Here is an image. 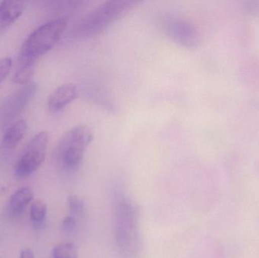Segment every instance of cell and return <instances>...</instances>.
<instances>
[{
	"label": "cell",
	"instance_id": "cell-1",
	"mask_svg": "<svg viewBox=\"0 0 259 258\" xmlns=\"http://www.w3.org/2000/svg\"><path fill=\"white\" fill-rule=\"evenodd\" d=\"M140 3L134 0H110L102 3L80 19L74 28V36L86 38L102 33L127 15Z\"/></svg>",
	"mask_w": 259,
	"mask_h": 258
},
{
	"label": "cell",
	"instance_id": "cell-2",
	"mask_svg": "<svg viewBox=\"0 0 259 258\" xmlns=\"http://www.w3.org/2000/svg\"><path fill=\"white\" fill-rule=\"evenodd\" d=\"M68 20L66 17L54 18L32 32L21 47L20 65H33L36 59L51 50L62 37Z\"/></svg>",
	"mask_w": 259,
	"mask_h": 258
},
{
	"label": "cell",
	"instance_id": "cell-3",
	"mask_svg": "<svg viewBox=\"0 0 259 258\" xmlns=\"http://www.w3.org/2000/svg\"><path fill=\"white\" fill-rule=\"evenodd\" d=\"M93 139L94 133L88 126H77L67 131L59 139L55 151L58 163L67 171L77 170Z\"/></svg>",
	"mask_w": 259,
	"mask_h": 258
},
{
	"label": "cell",
	"instance_id": "cell-4",
	"mask_svg": "<svg viewBox=\"0 0 259 258\" xmlns=\"http://www.w3.org/2000/svg\"><path fill=\"white\" fill-rule=\"evenodd\" d=\"M50 142V135L41 131L35 135L26 145L15 168L18 178H25L34 174L44 163Z\"/></svg>",
	"mask_w": 259,
	"mask_h": 258
},
{
	"label": "cell",
	"instance_id": "cell-5",
	"mask_svg": "<svg viewBox=\"0 0 259 258\" xmlns=\"http://www.w3.org/2000/svg\"><path fill=\"white\" fill-rule=\"evenodd\" d=\"M160 22L163 31L181 46L196 48L200 44V36L197 29L184 17L177 14H164Z\"/></svg>",
	"mask_w": 259,
	"mask_h": 258
},
{
	"label": "cell",
	"instance_id": "cell-6",
	"mask_svg": "<svg viewBox=\"0 0 259 258\" xmlns=\"http://www.w3.org/2000/svg\"><path fill=\"white\" fill-rule=\"evenodd\" d=\"M37 90L35 83L23 85L11 92L0 106V127L6 129L33 99Z\"/></svg>",
	"mask_w": 259,
	"mask_h": 258
},
{
	"label": "cell",
	"instance_id": "cell-7",
	"mask_svg": "<svg viewBox=\"0 0 259 258\" xmlns=\"http://www.w3.org/2000/svg\"><path fill=\"white\" fill-rule=\"evenodd\" d=\"M79 95V89L73 83H66L55 89L49 97L47 106L52 113H58L71 104Z\"/></svg>",
	"mask_w": 259,
	"mask_h": 258
},
{
	"label": "cell",
	"instance_id": "cell-8",
	"mask_svg": "<svg viewBox=\"0 0 259 258\" xmlns=\"http://www.w3.org/2000/svg\"><path fill=\"white\" fill-rule=\"evenodd\" d=\"M27 123L23 120L15 121L7 127L0 142V153L3 156L13 151L22 140L27 132Z\"/></svg>",
	"mask_w": 259,
	"mask_h": 258
},
{
	"label": "cell",
	"instance_id": "cell-9",
	"mask_svg": "<svg viewBox=\"0 0 259 258\" xmlns=\"http://www.w3.org/2000/svg\"><path fill=\"white\" fill-rule=\"evenodd\" d=\"M34 198L33 191L30 188L24 187L14 192L9 198L8 211L13 218L21 216Z\"/></svg>",
	"mask_w": 259,
	"mask_h": 258
},
{
	"label": "cell",
	"instance_id": "cell-10",
	"mask_svg": "<svg viewBox=\"0 0 259 258\" xmlns=\"http://www.w3.org/2000/svg\"><path fill=\"white\" fill-rule=\"evenodd\" d=\"M24 3L21 1L0 2V30L10 27L22 15Z\"/></svg>",
	"mask_w": 259,
	"mask_h": 258
},
{
	"label": "cell",
	"instance_id": "cell-11",
	"mask_svg": "<svg viewBox=\"0 0 259 258\" xmlns=\"http://www.w3.org/2000/svg\"><path fill=\"white\" fill-rule=\"evenodd\" d=\"M30 220L32 225L36 230H41L46 224L47 215V203L38 198L30 204Z\"/></svg>",
	"mask_w": 259,
	"mask_h": 258
},
{
	"label": "cell",
	"instance_id": "cell-12",
	"mask_svg": "<svg viewBox=\"0 0 259 258\" xmlns=\"http://www.w3.org/2000/svg\"><path fill=\"white\" fill-rule=\"evenodd\" d=\"M53 256V258H77L78 254L73 244L62 243L55 247Z\"/></svg>",
	"mask_w": 259,
	"mask_h": 258
},
{
	"label": "cell",
	"instance_id": "cell-13",
	"mask_svg": "<svg viewBox=\"0 0 259 258\" xmlns=\"http://www.w3.org/2000/svg\"><path fill=\"white\" fill-rule=\"evenodd\" d=\"M33 76V65H21L19 69L15 73L13 77V81L15 83L21 85L28 84L31 83L32 77Z\"/></svg>",
	"mask_w": 259,
	"mask_h": 258
},
{
	"label": "cell",
	"instance_id": "cell-14",
	"mask_svg": "<svg viewBox=\"0 0 259 258\" xmlns=\"http://www.w3.org/2000/svg\"><path fill=\"white\" fill-rule=\"evenodd\" d=\"M67 205L73 215H80L84 210V204L77 195H70L67 199Z\"/></svg>",
	"mask_w": 259,
	"mask_h": 258
},
{
	"label": "cell",
	"instance_id": "cell-15",
	"mask_svg": "<svg viewBox=\"0 0 259 258\" xmlns=\"http://www.w3.org/2000/svg\"><path fill=\"white\" fill-rule=\"evenodd\" d=\"M12 60L11 58L0 59V84L9 76L12 69Z\"/></svg>",
	"mask_w": 259,
	"mask_h": 258
},
{
	"label": "cell",
	"instance_id": "cell-16",
	"mask_svg": "<svg viewBox=\"0 0 259 258\" xmlns=\"http://www.w3.org/2000/svg\"><path fill=\"white\" fill-rule=\"evenodd\" d=\"M243 8L249 15L259 18V1H246Z\"/></svg>",
	"mask_w": 259,
	"mask_h": 258
},
{
	"label": "cell",
	"instance_id": "cell-17",
	"mask_svg": "<svg viewBox=\"0 0 259 258\" xmlns=\"http://www.w3.org/2000/svg\"><path fill=\"white\" fill-rule=\"evenodd\" d=\"M62 229L67 233H71L76 228V221L74 217L68 216L62 221Z\"/></svg>",
	"mask_w": 259,
	"mask_h": 258
},
{
	"label": "cell",
	"instance_id": "cell-18",
	"mask_svg": "<svg viewBox=\"0 0 259 258\" xmlns=\"http://www.w3.org/2000/svg\"><path fill=\"white\" fill-rule=\"evenodd\" d=\"M20 258H35L34 253L31 248H24L21 250Z\"/></svg>",
	"mask_w": 259,
	"mask_h": 258
},
{
	"label": "cell",
	"instance_id": "cell-19",
	"mask_svg": "<svg viewBox=\"0 0 259 258\" xmlns=\"http://www.w3.org/2000/svg\"><path fill=\"white\" fill-rule=\"evenodd\" d=\"M5 188L3 187V185L0 183V196H1L2 194L3 193V192H4Z\"/></svg>",
	"mask_w": 259,
	"mask_h": 258
}]
</instances>
